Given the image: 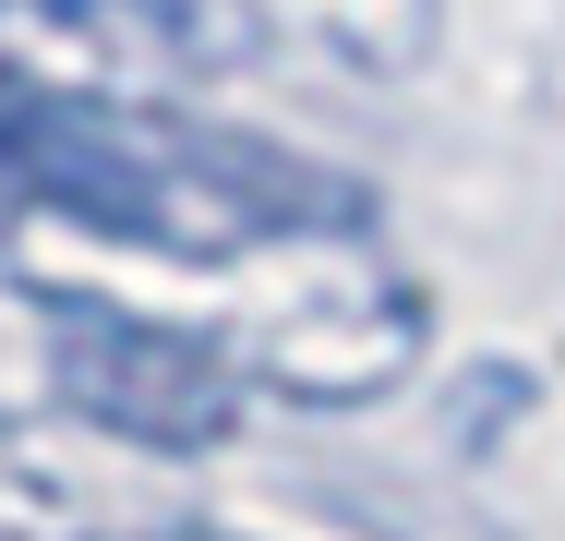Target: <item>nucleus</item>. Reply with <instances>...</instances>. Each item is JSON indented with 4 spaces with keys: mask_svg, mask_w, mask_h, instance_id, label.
Returning <instances> with one entry per match:
<instances>
[{
    "mask_svg": "<svg viewBox=\"0 0 565 541\" xmlns=\"http://www.w3.org/2000/svg\"><path fill=\"white\" fill-rule=\"evenodd\" d=\"M49 385L61 410H85L120 445H157V457H205L241 433V361H228L217 325L181 314H120V301H49Z\"/></svg>",
    "mask_w": 565,
    "mask_h": 541,
    "instance_id": "7ed1b4c3",
    "label": "nucleus"
},
{
    "mask_svg": "<svg viewBox=\"0 0 565 541\" xmlns=\"http://www.w3.org/2000/svg\"><path fill=\"white\" fill-rule=\"evenodd\" d=\"M0 181L49 216H85L97 241L169 253V265H241L301 229H361V193L338 169H301L253 132H193L157 108L61 97L0 73Z\"/></svg>",
    "mask_w": 565,
    "mask_h": 541,
    "instance_id": "f257e3e1",
    "label": "nucleus"
},
{
    "mask_svg": "<svg viewBox=\"0 0 565 541\" xmlns=\"http://www.w3.org/2000/svg\"><path fill=\"white\" fill-rule=\"evenodd\" d=\"M217 337L241 361V385L349 410V397H385L422 361V289L361 229H301V241L241 253V314Z\"/></svg>",
    "mask_w": 565,
    "mask_h": 541,
    "instance_id": "f03ea898",
    "label": "nucleus"
},
{
    "mask_svg": "<svg viewBox=\"0 0 565 541\" xmlns=\"http://www.w3.org/2000/svg\"><path fill=\"white\" fill-rule=\"evenodd\" d=\"M120 541H241V530H217V518H157V530H120Z\"/></svg>",
    "mask_w": 565,
    "mask_h": 541,
    "instance_id": "20e7f679",
    "label": "nucleus"
}]
</instances>
